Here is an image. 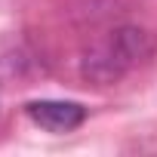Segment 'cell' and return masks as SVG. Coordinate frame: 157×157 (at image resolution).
<instances>
[{"label":"cell","instance_id":"cell-1","mask_svg":"<svg viewBox=\"0 0 157 157\" xmlns=\"http://www.w3.org/2000/svg\"><path fill=\"white\" fill-rule=\"evenodd\" d=\"M157 52V40L151 31L139 25H123L108 34L99 46H93L83 56V77L99 86L117 83L123 74H129L139 65H148Z\"/></svg>","mask_w":157,"mask_h":157},{"label":"cell","instance_id":"cell-2","mask_svg":"<svg viewBox=\"0 0 157 157\" xmlns=\"http://www.w3.org/2000/svg\"><path fill=\"white\" fill-rule=\"evenodd\" d=\"M25 114L49 129V132H71L77 129L83 120H86V108L77 105V102H59V99H40V102H28L25 105Z\"/></svg>","mask_w":157,"mask_h":157}]
</instances>
